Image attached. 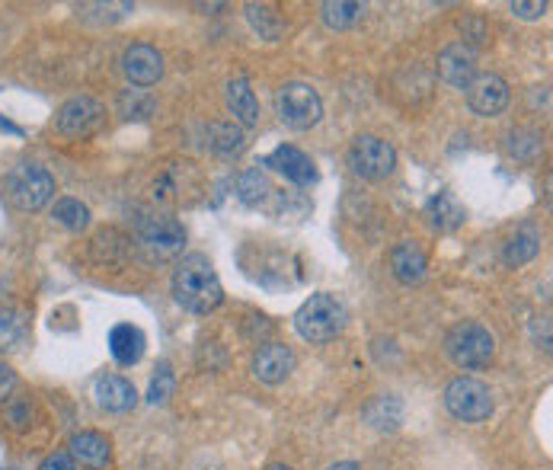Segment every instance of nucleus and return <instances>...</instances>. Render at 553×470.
I'll use <instances>...</instances> for the list:
<instances>
[{"label": "nucleus", "mask_w": 553, "mask_h": 470, "mask_svg": "<svg viewBox=\"0 0 553 470\" xmlns=\"http://www.w3.org/2000/svg\"><path fill=\"white\" fill-rule=\"evenodd\" d=\"M122 71L125 77L132 80V84L138 87H151L157 84L160 77H164V58H160V52L154 45H128L125 55H122Z\"/></svg>", "instance_id": "11"}, {"label": "nucleus", "mask_w": 553, "mask_h": 470, "mask_svg": "<svg viewBox=\"0 0 553 470\" xmlns=\"http://www.w3.org/2000/svg\"><path fill=\"white\" fill-rule=\"evenodd\" d=\"M224 100H227V109H231V116H234L237 125L253 128L259 122V103H256L250 84H247V77H234L231 84H227Z\"/></svg>", "instance_id": "18"}, {"label": "nucleus", "mask_w": 553, "mask_h": 470, "mask_svg": "<svg viewBox=\"0 0 553 470\" xmlns=\"http://www.w3.org/2000/svg\"><path fill=\"white\" fill-rule=\"evenodd\" d=\"M266 470H291V467H285V464H269Z\"/></svg>", "instance_id": "36"}, {"label": "nucleus", "mask_w": 553, "mask_h": 470, "mask_svg": "<svg viewBox=\"0 0 553 470\" xmlns=\"http://www.w3.org/2000/svg\"><path fill=\"white\" fill-rule=\"evenodd\" d=\"M29 333V320L20 307H0V352H13Z\"/></svg>", "instance_id": "24"}, {"label": "nucleus", "mask_w": 553, "mask_h": 470, "mask_svg": "<svg viewBox=\"0 0 553 470\" xmlns=\"http://www.w3.org/2000/svg\"><path fill=\"white\" fill-rule=\"evenodd\" d=\"M119 112L125 119H148L154 112V100L144 90H125L119 96Z\"/></svg>", "instance_id": "30"}, {"label": "nucleus", "mask_w": 553, "mask_h": 470, "mask_svg": "<svg viewBox=\"0 0 553 470\" xmlns=\"http://www.w3.org/2000/svg\"><path fill=\"white\" fill-rule=\"evenodd\" d=\"M349 320L346 304L336 295H311L295 314V330L307 343H330L343 333Z\"/></svg>", "instance_id": "2"}, {"label": "nucleus", "mask_w": 553, "mask_h": 470, "mask_svg": "<svg viewBox=\"0 0 553 470\" xmlns=\"http://www.w3.org/2000/svg\"><path fill=\"white\" fill-rule=\"evenodd\" d=\"M464 90H467V106L483 119H493L509 106V84L496 74H477Z\"/></svg>", "instance_id": "10"}, {"label": "nucleus", "mask_w": 553, "mask_h": 470, "mask_svg": "<svg viewBox=\"0 0 553 470\" xmlns=\"http://www.w3.org/2000/svg\"><path fill=\"white\" fill-rule=\"evenodd\" d=\"M247 20L253 23V29L259 32V36L269 39V42L279 39L282 29H285L282 16L275 13L272 7H266V4H247Z\"/></svg>", "instance_id": "26"}, {"label": "nucleus", "mask_w": 553, "mask_h": 470, "mask_svg": "<svg viewBox=\"0 0 553 470\" xmlns=\"http://www.w3.org/2000/svg\"><path fill=\"white\" fill-rule=\"evenodd\" d=\"M138 240L151 256L167 259V256L183 250L186 231H183V224L176 218H170V215H144L138 221Z\"/></svg>", "instance_id": "8"}, {"label": "nucleus", "mask_w": 553, "mask_h": 470, "mask_svg": "<svg viewBox=\"0 0 553 470\" xmlns=\"http://www.w3.org/2000/svg\"><path fill=\"white\" fill-rule=\"evenodd\" d=\"M52 196H55V180L45 167L20 164L10 173V199L23 212H39Z\"/></svg>", "instance_id": "6"}, {"label": "nucleus", "mask_w": 553, "mask_h": 470, "mask_svg": "<svg viewBox=\"0 0 553 470\" xmlns=\"http://www.w3.org/2000/svg\"><path fill=\"white\" fill-rule=\"evenodd\" d=\"M506 148L518 160H531V157L541 154V135L538 132H528V128H518V132H512L506 138Z\"/></svg>", "instance_id": "29"}, {"label": "nucleus", "mask_w": 553, "mask_h": 470, "mask_svg": "<svg viewBox=\"0 0 553 470\" xmlns=\"http://www.w3.org/2000/svg\"><path fill=\"white\" fill-rule=\"evenodd\" d=\"M426 215H429V221H432V228H438V231H454V228H461L464 218H467L464 205H461L458 199H454L448 189L429 199Z\"/></svg>", "instance_id": "21"}, {"label": "nucleus", "mask_w": 553, "mask_h": 470, "mask_svg": "<svg viewBox=\"0 0 553 470\" xmlns=\"http://www.w3.org/2000/svg\"><path fill=\"white\" fill-rule=\"evenodd\" d=\"M541 250V234L538 228H531V224H522L506 243V263L509 266H522L528 259H534Z\"/></svg>", "instance_id": "23"}, {"label": "nucleus", "mask_w": 553, "mask_h": 470, "mask_svg": "<svg viewBox=\"0 0 553 470\" xmlns=\"http://www.w3.org/2000/svg\"><path fill=\"white\" fill-rule=\"evenodd\" d=\"M445 407L461 423H486L493 416V391L477 378H454L445 387Z\"/></svg>", "instance_id": "4"}, {"label": "nucleus", "mask_w": 553, "mask_h": 470, "mask_svg": "<svg viewBox=\"0 0 553 470\" xmlns=\"http://www.w3.org/2000/svg\"><path fill=\"white\" fill-rule=\"evenodd\" d=\"M52 218L68 231H84L90 224V208L84 202H77V199H58Z\"/></svg>", "instance_id": "28"}, {"label": "nucleus", "mask_w": 553, "mask_h": 470, "mask_svg": "<svg viewBox=\"0 0 553 470\" xmlns=\"http://www.w3.org/2000/svg\"><path fill=\"white\" fill-rule=\"evenodd\" d=\"M275 112H279V119L295 128V132H307V128H314L323 116V103L314 87L307 84H285L279 93H275Z\"/></svg>", "instance_id": "5"}, {"label": "nucleus", "mask_w": 553, "mask_h": 470, "mask_svg": "<svg viewBox=\"0 0 553 470\" xmlns=\"http://www.w3.org/2000/svg\"><path fill=\"white\" fill-rule=\"evenodd\" d=\"M295 371V352L282 343H269L253 355V375L263 384H282Z\"/></svg>", "instance_id": "14"}, {"label": "nucleus", "mask_w": 553, "mask_h": 470, "mask_svg": "<svg viewBox=\"0 0 553 470\" xmlns=\"http://www.w3.org/2000/svg\"><path fill=\"white\" fill-rule=\"evenodd\" d=\"M438 74H442L445 84L451 87H467L470 80L477 77V55L474 48L464 42H451L442 48L438 55Z\"/></svg>", "instance_id": "13"}, {"label": "nucleus", "mask_w": 553, "mask_h": 470, "mask_svg": "<svg viewBox=\"0 0 553 470\" xmlns=\"http://www.w3.org/2000/svg\"><path fill=\"white\" fill-rule=\"evenodd\" d=\"M269 196V180H266V173L263 170H243L237 176V199L243 205H259Z\"/></svg>", "instance_id": "25"}, {"label": "nucleus", "mask_w": 553, "mask_h": 470, "mask_svg": "<svg viewBox=\"0 0 553 470\" xmlns=\"http://www.w3.org/2000/svg\"><path fill=\"white\" fill-rule=\"evenodd\" d=\"M512 13L522 16V20H538V16L547 13V4L541 0V4H512Z\"/></svg>", "instance_id": "34"}, {"label": "nucleus", "mask_w": 553, "mask_h": 470, "mask_svg": "<svg viewBox=\"0 0 553 470\" xmlns=\"http://www.w3.org/2000/svg\"><path fill=\"white\" fill-rule=\"evenodd\" d=\"M103 106L93 100V96H74V100H68L55 116V128L61 135H90L96 132V128L103 125Z\"/></svg>", "instance_id": "9"}, {"label": "nucleus", "mask_w": 553, "mask_h": 470, "mask_svg": "<svg viewBox=\"0 0 553 470\" xmlns=\"http://www.w3.org/2000/svg\"><path fill=\"white\" fill-rule=\"evenodd\" d=\"M323 13V23H327L330 29H349L362 20L365 7L362 4H346V0H330V4L320 7Z\"/></svg>", "instance_id": "27"}, {"label": "nucleus", "mask_w": 553, "mask_h": 470, "mask_svg": "<svg viewBox=\"0 0 553 470\" xmlns=\"http://www.w3.org/2000/svg\"><path fill=\"white\" fill-rule=\"evenodd\" d=\"M266 167H272L275 173H282L288 183H295V186H314L317 183V167H314V160L307 157L304 151L298 148H291V144H282V148H275L266 160H263Z\"/></svg>", "instance_id": "12"}, {"label": "nucleus", "mask_w": 553, "mask_h": 470, "mask_svg": "<svg viewBox=\"0 0 553 470\" xmlns=\"http://www.w3.org/2000/svg\"><path fill=\"white\" fill-rule=\"evenodd\" d=\"M426 269H429L426 253H422L416 243L403 240V243H397L394 250H390V272H394L403 285L422 282V279H426Z\"/></svg>", "instance_id": "15"}, {"label": "nucleus", "mask_w": 553, "mask_h": 470, "mask_svg": "<svg viewBox=\"0 0 553 470\" xmlns=\"http://www.w3.org/2000/svg\"><path fill=\"white\" fill-rule=\"evenodd\" d=\"M170 394H173V371H170V365L164 362L157 368V375H154V381H151V391H148V400L154 403H167L170 400Z\"/></svg>", "instance_id": "31"}, {"label": "nucleus", "mask_w": 553, "mask_h": 470, "mask_svg": "<svg viewBox=\"0 0 553 470\" xmlns=\"http://www.w3.org/2000/svg\"><path fill=\"white\" fill-rule=\"evenodd\" d=\"M208 151L218 157H237L243 151V132L237 122H211L208 125Z\"/></svg>", "instance_id": "22"}, {"label": "nucleus", "mask_w": 553, "mask_h": 470, "mask_svg": "<svg viewBox=\"0 0 553 470\" xmlns=\"http://www.w3.org/2000/svg\"><path fill=\"white\" fill-rule=\"evenodd\" d=\"M96 403L109 413H128L138 403V394L132 381H125L119 375H106L96 381Z\"/></svg>", "instance_id": "16"}, {"label": "nucleus", "mask_w": 553, "mask_h": 470, "mask_svg": "<svg viewBox=\"0 0 553 470\" xmlns=\"http://www.w3.org/2000/svg\"><path fill=\"white\" fill-rule=\"evenodd\" d=\"M13 387H16V371L7 362H0V403L13 394Z\"/></svg>", "instance_id": "32"}, {"label": "nucleus", "mask_w": 553, "mask_h": 470, "mask_svg": "<svg viewBox=\"0 0 553 470\" xmlns=\"http://www.w3.org/2000/svg\"><path fill=\"white\" fill-rule=\"evenodd\" d=\"M349 167L362 180H384L397 167V151L378 135H362L349 148Z\"/></svg>", "instance_id": "7"}, {"label": "nucleus", "mask_w": 553, "mask_h": 470, "mask_svg": "<svg viewBox=\"0 0 553 470\" xmlns=\"http://www.w3.org/2000/svg\"><path fill=\"white\" fill-rule=\"evenodd\" d=\"M109 352L119 365H138L144 355V333L132 323H119L109 333Z\"/></svg>", "instance_id": "19"}, {"label": "nucleus", "mask_w": 553, "mask_h": 470, "mask_svg": "<svg viewBox=\"0 0 553 470\" xmlns=\"http://www.w3.org/2000/svg\"><path fill=\"white\" fill-rule=\"evenodd\" d=\"M39 470H74V461H71L68 451H55V455H48V458L42 461Z\"/></svg>", "instance_id": "33"}, {"label": "nucleus", "mask_w": 553, "mask_h": 470, "mask_svg": "<svg viewBox=\"0 0 553 470\" xmlns=\"http://www.w3.org/2000/svg\"><path fill=\"white\" fill-rule=\"evenodd\" d=\"M493 336L486 327H480V323L474 320H464L458 323L448 339H445V352H448V359L458 365V368H483V365H490L493 359Z\"/></svg>", "instance_id": "3"}, {"label": "nucleus", "mask_w": 553, "mask_h": 470, "mask_svg": "<svg viewBox=\"0 0 553 470\" xmlns=\"http://www.w3.org/2000/svg\"><path fill=\"white\" fill-rule=\"evenodd\" d=\"M173 295L192 314H208L224 301L221 279L215 266L208 263V256L189 253L180 259V266L173 272Z\"/></svg>", "instance_id": "1"}, {"label": "nucleus", "mask_w": 553, "mask_h": 470, "mask_svg": "<svg viewBox=\"0 0 553 470\" xmlns=\"http://www.w3.org/2000/svg\"><path fill=\"white\" fill-rule=\"evenodd\" d=\"M327 470H362V467L352 464V461H343V464H333V467H327Z\"/></svg>", "instance_id": "35"}, {"label": "nucleus", "mask_w": 553, "mask_h": 470, "mask_svg": "<svg viewBox=\"0 0 553 470\" xmlns=\"http://www.w3.org/2000/svg\"><path fill=\"white\" fill-rule=\"evenodd\" d=\"M68 448H71L68 455L84 467H106V461H109V442L100 432H77V435H71Z\"/></svg>", "instance_id": "20"}, {"label": "nucleus", "mask_w": 553, "mask_h": 470, "mask_svg": "<svg viewBox=\"0 0 553 470\" xmlns=\"http://www.w3.org/2000/svg\"><path fill=\"white\" fill-rule=\"evenodd\" d=\"M365 423L371 429H378V432H394L400 423H403V400L394 397V394H378V397H371L365 403Z\"/></svg>", "instance_id": "17"}]
</instances>
